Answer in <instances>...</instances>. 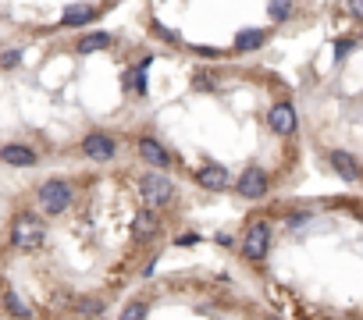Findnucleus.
Returning <instances> with one entry per match:
<instances>
[{
	"label": "nucleus",
	"instance_id": "1",
	"mask_svg": "<svg viewBox=\"0 0 363 320\" xmlns=\"http://www.w3.org/2000/svg\"><path fill=\"white\" fill-rule=\"evenodd\" d=\"M43 242H47V228H43L40 217H33V214H18V217L11 221V246H15V249H22V253H36V249H43Z\"/></svg>",
	"mask_w": 363,
	"mask_h": 320
},
{
	"label": "nucleus",
	"instance_id": "2",
	"mask_svg": "<svg viewBox=\"0 0 363 320\" xmlns=\"http://www.w3.org/2000/svg\"><path fill=\"white\" fill-rule=\"evenodd\" d=\"M139 196H143L146 207L157 210V207L171 203V196H174V182H171L164 171H150V175L139 178Z\"/></svg>",
	"mask_w": 363,
	"mask_h": 320
},
{
	"label": "nucleus",
	"instance_id": "3",
	"mask_svg": "<svg viewBox=\"0 0 363 320\" xmlns=\"http://www.w3.org/2000/svg\"><path fill=\"white\" fill-rule=\"evenodd\" d=\"M36 196H40V207H43L47 214H65V210L72 207V196H75V193H72V185H68L65 178H50V182L40 185Z\"/></svg>",
	"mask_w": 363,
	"mask_h": 320
},
{
	"label": "nucleus",
	"instance_id": "4",
	"mask_svg": "<svg viewBox=\"0 0 363 320\" xmlns=\"http://www.w3.org/2000/svg\"><path fill=\"white\" fill-rule=\"evenodd\" d=\"M267 249H271V224L264 217H257V221H250V228L242 235V256L246 260H264Z\"/></svg>",
	"mask_w": 363,
	"mask_h": 320
},
{
	"label": "nucleus",
	"instance_id": "5",
	"mask_svg": "<svg viewBox=\"0 0 363 320\" xmlns=\"http://www.w3.org/2000/svg\"><path fill=\"white\" fill-rule=\"evenodd\" d=\"M235 193L246 196V200H260V196H267V171H264L260 164H250V168L239 175Z\"/></svg>",
	"mask_w": 363,
	"mask_h": 320
},
{
	"label": "nucleus",
	"instance_id": "6",
	"mask_svg": "<svg viewBox=\"0 0 363 320\" xmlns=\"http://www.w3.org/2000/svg\"><path fill=\"white\" fill-rule=\"evenodd\" d=\"M82 153L89 156V160H111L114 156V139L111 135H104V132H89L86 139H82Z\"/></svg>",
	"mask_w": 363,
	"mask_h": 320
},
{
	"label": "nucleus",
	"instance_id": "7",
	"mask_svg": "<svg viewBox=\"0 0 363 320\" xmlns=\"http://www.w3.org/2000/svg\"><path fill=\"white\" fill-rule=\"evenodd\" d=\"M267 125H271L274 135H292V132H296V110H292L289 103H274V107L267 110Z\"/></svg>",
	"mask_w": 363,
	"mask_h": 320
},
{
	"label": "nucleus",
	"instance_id": "8",
	"mask_svg": "<svg viewBox=\"0 0 363 320\" xmlns=\"http://www.w3.org/2000/svg\"><path fill=\"white\" fill-rule=\"evenodd\" d=\"M139 156H143V164H150V168H167L171 164V153L153 135H143L139 139Z\"/></svg>",
	"mask_w": 363,
	"mask_h": 320
},
{
	"label": "nucleus",
	"instance_id": "9",
	"mask_svg": "<svg viewBox=\"0 0 363 320\" xmlns=\"http://www.w3.org/2000/svg\"><path fill=\"white\" fill-rule=\"evenodd\" d=\"M196 182H200L203 189H211V193H221V189L232 182V175H228L225 164H203V168L196 171Z\"/></svg>",
	"mask_w": 363,
	"mask_h": 320
},
{
	"label": "nucleus",
	"instance_id": "10",
	"mask_svg": "<svg viewBox=\"0 0 363 320\" xmlns=\"http://www.w3.org/2000/svg\"><path fill=\"white\" fill-rule=\"evenodd\" d=\"M0 306H4L11 316H22V320H29V316H33L29 302H26V299H22V295H18V292L8 285V281H4V278H0Z\"/></svg>",
	"mask_w": 363,
	"mask_h": 320
},
{
	"label": "nucleus",
	"instance_id": "11",
	"mask_svg": "<svg viewBox=\"0 0 363 320\" xmlns=\"http://www.w3.org/2000/svg\"><path fill=\"white\" fill-rule=\"evenodd\" d=\"M0 160H4L8 168H36V149L22 146V142H11L0 149Z\"/></svg>",
	"mask_w": 363,
	"mask_h": 320
},
{
	"label": "nucleus",
	"instance_id": "12",
	"mask_svg": "<svg viewBox=\"0 0 363 320\" xmlns=\"http://www.w3.org/2000/svg\"><path fill=\"white\" fill-rule=\"evenodd\" d=\"M331 168L345 178V182H359V164H356V156L352 153H345V149H331Z\"/></svg>",
	"mask_w": 363,
	"mask_h": 320
},
{
	"label": "nucleus",
	"instance_id": "13",
	"mask_svg": "<svg viewBox=\"0 0 363 320\" xmlns=\"http://www.w3.org/2000/svg\"><path fill=\"white\" fill-rule=\"evenodd\" d=\"M96 18V8L93 4H72V8H65V15H61V25H68V29H79V25H89Z\"/></svg>",
	"mask_w": 363,
	"mask_h": 320
},
{
	"label": "nucleus",
	"instance_id": "14",
	"mask_svg": "<svg viewBox=\"0 0 363 320\" xmlns=\"http://www.w3.org/2000/svg\"><path fill=\"white\" fill-rule=\"evenodd\" d=\"M157 228H160V221H157V210L153 207H143L135 214V221H132V235L135 239H150V235H157Z\"/></svg>",
	"mask_w": 363,
	"mask_h": 320
},
{
	"label": "nucleus",
	"instance_id": "15",
	"mask_svg": "<svg viewBox=\"0 0 363 320\" xmlns=\"http://www.w3.org/2000/svg\"><path fill=\"white\" fill-rule=\"evenodd\" d=\"M264 43H267V33H264V29H242V33L235 36V50H242V54H246V50H260Z\"/></svg>",
	"mask_w": 363,
	"mask_h": 320
},
{
	"label": "nucleus",
	"instance_id": "16",
	"mask_svg": "<svg viewBox=\"0 0 363 320\" xmlns=\"http://www.w3.org/2000/svg\"><path fill=\"white\" fill-rule=\"evenodd\" d=\"M111 47V33H89L79 40V54H96V50H107Z\"/></svg>",
	"mask_w": 363,
	"mask_h": 320
},
{
	"label": "nucleus",
	"instance_id": "17",
	"mask_svg": "<svg viewBox=\"0 0 363 320\" xmlns=\"http://www.w3.org/2000/svg\"><path fill=\"white\" fill-rule=\"evenodd\" d=\"M267 11H271V18H274V22H285V18H289V11H292V4H289V0H271Z\"/></svg>",
	"mask_w": 363,
	"mask_h": 320
},
{
	"label": "nucleus",
	"instance_id": "18",
	"mask_svg": "<svg viewBox=\"0 0 363 320\" xmlns=\"http://www.w3.org/2000/svg\"><path fill=\"white\" fill-rule=\"evenodd\" d=\"M121 320H146V302H128L125 306V313H121Z\"/></svg>",
	"mask_w": 363,
	"mask_h": 320
},
{
	"label": "nucleus",
	"instance_id": "19",
	"mask_svg": "<svg viewBox=\"0 0 363 320\" xmlns=\"http://www.w3.org/2000/svg\"><path fill=\"white\" fill-rule=\"evenodd\" d=\"M22 64V50H8V54H0V68H15Z\"/></svg>",
	"mask_w": 363,
	"mask_h": 320
},
{
	"label": "nucleus",
	"instance_id": "20",
	"mask_svg": "<svg viewBox=\"0 0 363 320\" xmlns=\"http://www.w3.org/2000/svg\"><path fill=\"white\" fill-rule=\"evenodd\" d=\"M352 47H356V40H338V43H335V57L342 61V57H345V54H349Z\"/></svg>",
	"mask_w": 363,
	"mask_h": 320
}]
</instances>
